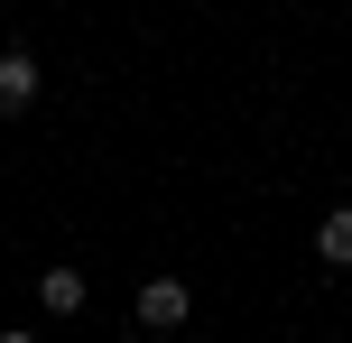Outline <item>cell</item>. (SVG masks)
<instances>
[{
    "instance_id": "cell-2",
    "label": "cell",
    "mask_w": 352,
    "mask_h": 343,
    "mask_svg": "<svg viewBox=\"0 0 352 343\" xmlns=\"http://www.w3.org/2000/svg\"><path fill=\"white\" fill-rule=\"evenodd\" d=\"M28 102H37V56L28 47H0V121H19Z\"/></svg>"
},
{
    "instance_id": "cell-5",
    "label": "cell",
    "mask_w": 352,
    "mask_h": 343,
    "mask_svg": "<svg viewBox=\"0 0 352 343\" xmlns=\"http://www.w3.org/2000/svg\"><path fill=\"white\" fill-rule=\"evenodd\" d=\"M0 343H37V334H28V325H0Z\"/></svg>"
},
{
    "instance_id": "cell-1",
    "label": "cell",
    "mask_w": 352,
    "mask_h": 343,
    "mask_svg": "<svg viewBox=\"0 0 352 343\" xmlns=\"http://www.w3.org/2000/svg\"><path fill=\"white\" fill-rule=\"evenodd\" d=\"M130 316H140L148 334H176V325L195 316V297H186V278H148V288H140V307H130Z\"/></svg>"
},
{
    "instance_id": "cell-3",
    "label": "cell",
    "mask_w": 352,
    "mask_h": 343,
    "mask_svg": "<svg viewBox=\"0 0 352 343\" xmlns=\"http://www.w3.org/2000/svg\"><path fill=\"white\" fill-rule=\"evenodd\" d=\"M316 260L324 269H352V204H334V214L316 223Z\"/></svg>"
},
{
    "instance_id": "cell-6",
    "label": "cell",
    "mask_w": 352,
    "mask_h": 343,
    "mask_svg": "<svg viewBox=\"0 0 352 343\" xmlns=\"http://www.w3.org/2000/svg\"><path fill=\"white\" fill-rule=\"evenodd\" d=\"M186 343H204V334H186Z\"/></svg>"
},
{
    "instance_id": "cell-4",
    "label": "cell",
    "mask_w": 352,
    "mask_h": 343,
    "mask_svg": "<svg viewBox=\"0 0 352 343\" xmlns=\"http://www.w3.org/2000/svg\"><path fill=\"white\" fill-rule=\"evenodd\" d=\"M84 269H47V278H37V307H47V316H74V307H84Z\"/></svg>"
}]
</instances>
